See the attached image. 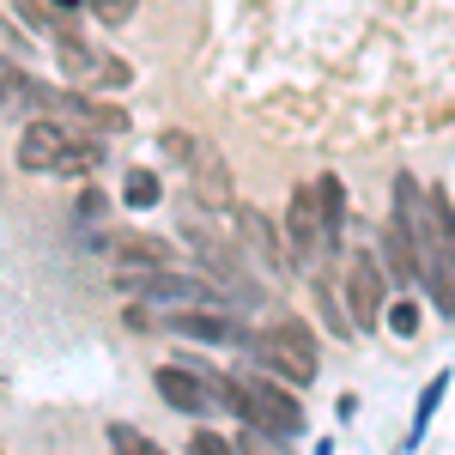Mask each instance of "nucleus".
Segmentation results:
<instances>
[{"label":"nucleus","instance_id":"1","mask_svg":"<svg viewBox=\"0 0 455 455\" xmlns=\"http://www.w3.org/2000/svg\"><path fill=\"white\" fill-rule=\"evenodd\" d=\"M219 388H225V407L249 419V431H267V437H298V431H304V407H298L280 383H267L261 371L219 377Z\"/></svg>","mask_w":455,"mask_h":455},{"label":"nucleus","instance_id":"2","mask_svg":"<svg viewBox=\"0 0 455 455\" xmlns=\"http://www.w3.org/2000/svg\"><path fill=\"white\" fill-rule=\"evenodd\" d=\"M249 352H255V371L261 377H285V383H315L322 358H315V334L304 328V315H280L267 322L261 334H249Z\"/></svg>","mask_w":455,"mask_h":455},{"label":"nucleus","instance_id":"3","mask_svg":"<svg viewBox=\"0 0 455 455\" xmlns=\"http://www.w3.org/2000/svg\"><path fill=\"white\" fill-rule=\"evenodd\" d=\"M116 291L140 304H182V310H219L225 285L207 274H176V267H116Z\"/></svg>","mask_w":455,"mask_h":455},{"label":"nucleus","instance_id":"4","mask_svg":"<svg viewBox=\"0 0 455 455\" xmlns=\"http://www.w3.org/2000/svg\"><path fill=\"white\" fill-rule=\"evenodd\" d=\"M19 164L31 176H85V171H98V146L43 116V122H31L19 134Z\"/></svg>","mask_w":455,"mask_h":455},{"label":"nucleus","instance_id":"5","mask_svg":"<svg viewBox=\"0 0 455 455\" xmlns=\"http://www.w3.org/2000/svg\"><path fill=\"white\" fill-rule=\"evenodd\" d=\"M285 249H291L285 267H304V274H315L322 255H334V249H328V231H322L315 188H291V207H285Z\"/></svg>","mask_w":455,"mask_h":455},{"label":"nucleus","instance_id":"6","mask_svg":"<svg viewBox=\"0 0 455 455\" xmlns=\"http://www.w3.org/2000/svg\"><path fill=\"white\" fill-rule=\"evenodd\" d=\"M383 304H388V274L377 255H352L347 261V310L352 328H383Z\"/></svg>","mask_w":455,"mask_h":455},{"label":"nucleus","instance_id":"7","mask_svg":"<svg viewBox=\"0 0 455 455\" xmlns=\"http://www.w3.org/2000/svg\"><path fill=\"white\" fill-rule=\"evenodd\" d=\"M152 383H158V395H164V407L188 413V419H201V413H219V407H225V388H219V377H195V371H182V364L152 371Z\"/></svg>","mask_w":455,"mask_h":455},{"label":"nucleus","instance_id":"8","mask_svg":"<svg viewBox=\"0 0 455 455\" xmlns=\"http://www.w3.org/2000/svg\"><path fill=\"white\" fill-rule=\"evenodd\" d=\"M55 116H61V128H92V134H128V109L122 104H98V98H73L61 92L55 98Z\"/></svg>","mask_w":455,"mask_h":455},{"label":"nucleus","instance_id":"9","mask_svg":"<svg viewBox=\"0 0 455 455\" xmlns=\"http://www.w3.org/2000/svg\"><path fill=\"white\" fill-rule=\"evenodd\" d=\"M231 225H237V237H243V255H255V267H261V274H285V249H280L274 225H267L261 212L231 207Z\"/></svg>","mask_w":455,"mask_h":455},{"label":"nucleus","instance_id":"10","mask_svg":"<svg viewBox=\"0 0 455 455\" xmlns=\"http://www.w3.org/2000/svg\"><path fill=\"white\" fill-rule=\"evenodd\" d=\"M182 237L195 243V255H201V261H207V267H212V274H219L225 285H231L237 298H243V291H255V280H249L243 267H237V255H231L225 243H212V237H207V225H201V219H188V225H182Z\"/></svg>","mask_w":455,"mask_h":455},{"label":"nucleus","instance_id":"11","mask_svg":"<svg viewBox=\"0 0 455 455\" xmlns=\"http://www.w3.org/2000/svg\"><path fill=\"white\" fill-rule=\"evenodd\" d=\"M164 328H176V334H188V340H243V328H237V315H225V310H176L164 315Z\"/></svg>","mask_w":455,"mask_h":455},{"label":"nucleus","instance_id":"12","mask_svg":"<svg viewBox=\"0 0 455 455\" xmlns=\"http://www.w3.org/2000/svg\"><path fill=\"white\" fill-rule=\"evenodd\" d=\"M104 249L122 255V267H171L176 261V249L164 243V237H146V231H116Z\"/></svg>","mask_w":455,"mask_h":455},{"label":"nucleus","instance_id":"13","mask_svg":"<svg viewBox=\"0 0 455 455\" xmlns=\"http://www.w3.org/2000/svg\"><path fill=\"white\" fill-rule=\"evenodd\" d=\"M188 171H195V195H201L212 212H231V171H225V158H219L212 146H201V158H195Z\"/></svg>","mask_w":455,"mask_h":455},{"label":"nucleus","instance_id":"14","mask_svg":"<svg viewBox=\"0 0 455 455\" xmlns=\"http://www.w3.org/2000/svg\"><path fill=\"white\" fill-rule=\"evenodd\" d=\"M315 207H322V231H328V249L340 255L347 243V188H340V176H315Z\"/></svg>","mask_w":455,"mask_h":455},{"label":"nucleus","instance_id":"15","mask_svg":"<svg viewBox=\"0 0 455 455\" xmlns=\"http://www.w3.org/2000/svg\"><path fill=\"white\" fill-rule=\"evenodd\" d=\"M425 225H431V237H437L443 267L455 274V201H450V188H431V195H425Z\"/></svg>","mask_w":455,"mask_h":455},{"label":"nucleus","instance_id":"16","mask_svg":"<svg viewBox=\"0 0 455 455\" xmlns=\"http://www.w3.org/2000/svg\"><path fill=\"white\" fill-rule=\"evenodd\" d=\"M55 61H61L68 79H92V73H98V49H92V43L61 19V31H55Z\"/></svg>","mask_w":455,"mask_h":455},{"label":"nucleus","instance_id":"17","mask_svg":"<svg viewBox=\"0 0 455 455\" xmlns=\"http://www.w3.org/2000/svg\"><path fill=\"white\" fill-rule=\"evenodd\" d=\"M383 255H388V274H395L401 285H407V280H419V249H413V237H407L401 225H388Z\"/></svg>","mask_w":455,"mask_h":455},{"label":"nucleus","instance_id":"18","mask_svg":"<svg viewBox=\"0 0 455 455\" xmlns=\"http://www.w3.org/2000/svg\"><path fill=\"white\" fill-rule=\"evenodd\" d=\"M158 195H164V182H158V171H128V176H122V201H128L134 212L158 207Z\"/></svg>","mask_w":455,"mask_h":455},{"label":"nucleus","instance_id":"19","mask_svg":"<svg viewBox=\"0 0 455 455\" xmlns=\"http://www.w3.org/2000/svg\"><path fill=\"white\" fill-rule=\"evenodd\" d=\"M383 328L395 334V340H413V334H419V304H413L407 291L388 298V304H383Z\"/></svg>","mask_w":455,"mask_h":455},{"label":"nucleus","instance_id":"20","mask_svg":"<svg viewBox=\"0 0 455 455\" xmlns=\"http://www.w3.org/2000/svg\"><path fill=\"white\" fill-rule=\"evenodd\" d=\"M443 395H450V371H437V377L419 388V407H413V437H407V443H419V437H425V425H431V413H437V401H443Z\"/></svg>","mask_w":455,"mask_h":455},{"label":"nucleus","instance_id":"21","mask_svg":"<svg viewBox=\"0 0 455 455\" xmlns=\"http://www.w3.org/2000/svg\"><path fill=\"white\" fill-rule=\"evenodd\" d=\"M109 455H164V450L134 425H109Z\"/></svg>","mask_w":455,"mask_h":455},{"label":"nucleus","instance_id":"22","mask_svg":"<svg viewBox=\"0 0 455 455\" xmlns=\"http://www.w3.org/2000/svg\"><path fill=\"white\" fill-rule=\"evenodd\" d=\"M158 158H171V164H195V158H201V140L182 134V128H171V134H158Z\"/></svg>","mask_w":455,"mask_h":455},{"label":"nucleus","instance_id":"23","mask_svg":"<svg viewBox=\"0 0 455 455\" xmlns=\"http://www.w3.org/2000/svg\"><path fill=\"white\" fill-rule=\"evenodd\" d=\"M134 6H140V0H85V12H92L98 25H128Z\"/></svg>","mask_w":455,"mask_h":455},{"label":"nucleus","instance_id":"24","mask_svg":"<svg viewBox=\"0 0 455 455\" xmlns=\"http://www.w3.org/2000/svg\"><path fill=\"white\" fill-rule=\"evenodd\" d=\"M92 79H104V85H128V79H134V68H128L122 55H98V73H92Z\"/></svg>","mask_w":455,"mask_h":455},{"label":"nucleus","instance_id":"25","mask_svg":"<svg viewBox=\"0 0 455 455\" xmlns=\"http://www.w3.org/2000/svg\"><path fill=\"white\" fill-rule=\"evenodd\" d=\"M188 455H237V450H231L225 437H212V431H195V437H188Z\"/></svg>","mask_w":455,"mask_h":455},{"label":"nucleus","instance_id":"26","mask_svg":"<svg viewBox=\"0 0 455 455\" xmlns=\"http://www.w3.org/2000/svg\"><path fill=\"white\" fill-rule=\"evenodd\" d=\"M98 212H104V195H98V188H85V195H79V219H98Z\"/></svg>","mask_w":455,"mask_h":455},{"label":"nucleus","instance_id":"27","mask_svg":"<svg viewBox=\"0 0 455 455\" xmlns=\"http://www.w3.org/2000/svg\"><path fill=\"white\" fill-rule=\"evenodd\" d=\"M12 92H19V73H12V61H0V104H6Z\"/></svg>","mask_w":455,"mask_h":455}]
</instances>
